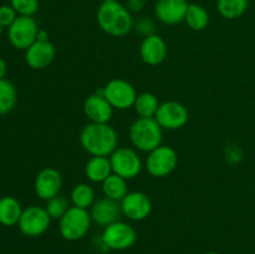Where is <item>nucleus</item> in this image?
Returning a JSON list of instances; mask_svg holds the SVG:
<instances>
[{
    "mask_svg": "<svg viewBox=\"0 0 255 254\" xmlns=\"http://www.w3.org/2000/svg\"><path fill=\"white\" fill-rule=\"evenodd\" d=\"M80 143L91 156L110 157L119 147V134L109 124L90 122L81 129Z\"/></svg>",
    "mask_w": 255,
    "mask_h": 254,
    "instance_id": "nucleus-1",
    "label": "nucleus"
},
{
    "mask_svg": "<svg viewBox=\"0 0 255 254\" xmlns=\"http://www.w3.org/2000/svg\"><path fill=\"white\" fill-rule=\"evenodd\" d=\"M97 24L111 36H125L133 29L132 12L119 1H104L97 9Z\"/></svg>",
    "mask_w": 255,
    "mask_h": 254,
    "instance_id": "nucleus-2",
    "label": "nucleus"
},
{
    "mask_svg": "<svg viewBox=\"0 0 255 254\" xmlns=\"http://www.w3.org/2000/svg\"><path fill=\"white\" fill-rule=\"evenodd\" d=\"M129 139L137 151L149 153L162 144L163 128L154 117H138L129 127Z\"/></svg>",
    "mask_w": 255,
    "mask_h": 254,
    "instance_id": "nucleus-3",
    "label": "nucleus"
},
{
    "mask_svg": "<svg viewBox=\"0 0 255 254\" xmlns=\"http://www.w3.org/2000/svg\"><path fill=\"white\" fill-rule=\"evenodd\" d=\"M91 222V214L87 209L72 206L60 219V233L66 241H79L90 231Z\"/></svg>",
    "mask_w": 255,
    "mask_h": 254,
    "instance_id": "nucleus-4",
    "label": "nucleus"
},
{
    "mask_svg": "<svg viewBox=\"0 0 255 254\" xmlns=\"http://www.w3.org/2000/svg\"><path fill=\"white\" fill-rule=\"evenodd\" d=\"M112 172L125 179H133L142 171V159L136 149L117 147L110 156Z\"/></svg>",
    "mask_w": 255,
    "mask_h": 254,
    "instance_id": "nucleus-5",
    "label": "nucleus"
},
{
    "mask_svg": "<svg viewBox=\"0 0 255 254\" xmlns=\"http://www.w3.org/2000/svg\"><path fill=\"white\" fill-rule=\"evenodd\" d=\"M39 27L32 16H19L7 27V37L15 49L26 50L37 40Z\"/></svg>",
    "mask_w": 255,
    "mask_h": 254,
    "instance_id": "nucleus-6",
    "label": "nucleus"
},
{
    "mask_svg": "<svg viewBox=\"0 0 255 254\" xmlns=\"http://www.w3.org/2000/svg\"><path fill=\"white\" fill-rule=\"evenodd\" d=\"M178 164V154L172 147L163 146L154 148L146 159V169L152 177L163 178L171 174Z\"/></svg>",
    "mask_w": 255,
    "mask_h": 254,
    "instance_id": "nucleus-7",
    "label": "nucleus"
},
{
    "mask_svg": "<svg viewBox=\"0 0 255 254\" xmlns=\"http://www.w3.org/2000/svg\"><path fill=\"white\" fill-rule=\"evenodd\" d=\"M102 243L112 251H125L136 243L137 233L131 224L117 221L105 227L102 232Z\"/></svg>",
    "mask_w": 255,
    "mask_h": 254,
    "instance_id": "nucleus-8",
    "label": "nucleus"
},
{
    "mask_svg": "<svg viewBox=\"0 0 255 254\" xmlns=\"http://www.w3.org/2000/svg\"><path fill=\"white\" fill-rule=\"evenodd\" d=\"M104 89V97L110 102L114 110H128L133 107L137 92L133 85L122 79H114Z\"/></svg>",
    "mask_w": 255,
    "mask_h": 254,
    "instance_id": "nucleus-9",
    "label": "nucleus"
},
{
    "mask_svg": "<svg viewBox=\"0 0 255 254\" xmlns=\"http://www.w3.org/2000/svg\"><path fill=\"white\" fill-rule=\"evenodd\" d=\"M51 223V217L47 211L39 206H30L22 211L19 219L20 232L27 237L42 236L49 229Z\"/></svg>",
    "mask_w": 255,
    "mask_h": 254,
    "instance_id": "nucleus-10",
    "label": "nucleus"
},
{
    "mask_svg": "<svg viewBox=\"0 0 255 254\" xmlns=\"http://www.w3.org/2000/svg\"><path fill=\"white\" fill-rule=\"evenodd\" d=\"M189 114L184 105L177 101H166L159 105L154 120L163 129L176 131L186 126Z\"/></svg>",
    "mask_w": 255,
    "mask_h": 254,
    "instance_id": "nucleus-11",
    "label": "nucleus"
},
{
    "mask_svg": "<svg viewBox=\"0 0 255 254\" xmlns=\"http://www.w3.org/2000/svg\"><path fill=\"white\" fill-rule=\"evenodd\" d=\"M120 203L122 214L129 221H143L152 212L151 199L143 192H128Z\"/></svg>",
    "mask_w": 255,
    "mask_h": 254,
    "instance_id": "nucleus-12",
    "label": "nucleus"
},
{
    "mask_svg": "<svg viewBox=\"0 0 255 254\" xmlns=\"http://www.w3.org/2000/svg\"><path fill=\"white\" fill-rule=\"evenodd\" d=\"M35 193L40 199L49 201L60 193L62 188V176L56 168L46 167L35 178Z\"/></svg>",
    "mask_w": 255,
    "mask_h": 254,
    "instance_id": "nucleus-13",
    "label": "nucleus"
},
{
    "mask_svg": "<svg viewBox=\"0 0 255 254\" xmlns=\"http://www.w3.org/2000/svg\"><path fill=\"white\" fill-rule=\"evenodd\" d=\"M188 6L187 0H157L154 15L162 24L176 25L184 21Z\"/></svg>",
    "mask_w": 255,
    "mask_h": 254,
    "instance_id": "nucleus-14",
    "label": "nucleus"
},
{
    "mask_svg": "<svg viewBox=\"0 0 255 254\" xmlns=\"http://www.w3.org/2000/svg\"><path fill=\"white\" fill-rule=\"evenodd\" d=\"M167 54H168V47L166 41L163 37L157 34L143 37L139 45V56L142 61L149 66L161 65L166 60Z\"/></svg>",
    "mask_w": 255,
    "mask_h": 254,
    "instance_id": "nucleus-15",
    "label": "nucleus"
},
{
    "mask_svg": "<svg viewBox=\"0 0 255 254\" xmlns=\"http://www.w3.org/2000/svg\"><path fill=\"white\" fill-rule=\"evenodd\" d=\"M55 54V46L50 40H36L29 49L25 50V61L32 70H44L54 61Z\"/></svg>",
    "mask_w": 255,
    "mask_h": 254,
    "instance_id": "nucleus-16",
    "label": "nucleus"
},
{
    "mask_svg": "<svg viewBox=\"0 0 255 254\" xmlns=\"http://www.w3.org/2000/svg\"><path fill=\"white\" fill-rule=\"evenodd\" d=\"M90 209H91L90 214H91L92 222L101 227H107L120 221V217L122 216L121 203L107 197L95 201Z\"/></svg>",
    "mask_w": 255,
    "mask_h": 254,
    "instance_id": "nucleus-17",
    "label": "nucleus"
},
{
    "mask_svg": "<svg viewBox=\"0 0 255 254\" xmlns=\"http://www.w3.org/2000/svg\"><path fill=\"white\" fill-rule=\"evenodd\" d=\"M84 112L90 122L109 124L114 115V107L104 97V95H90L84 102Z\"/></svg>",
    "mask_w": 255,
    "mask_h": 254,
    "instance_id": "nucleus-18",
    "label": "nucleus"
},
{
    "mask_svg": "<svg viewBox=\"0 0 255 254\" xmlns=\"http://www.w3.org/2000/svg\"><path fill=\"white\" fill-rule=\"evenodd\" d=\"M112 173L114 172H112L110 157L92 156L85 167V174L87 179L94 183H102Z\"/></svg>",
    "mask_w": 255,
    "mask_h": 254,
    "instance_id": "nucleus-19",
    "label": "nucleus"
},
{
    "mask_svg": "<svg viewBox=\"0 0 255 254\" xmlns=\"http://www.w3.org/2000/svg\"><path fill=\"white\" fill-rule=\"evenodd\" d=\"M22 211L21 204L11 196H4L0 198V224L5 227H12L19 223Z\"/></svg>",
    "mask_w": 255,
    "mask_h": 254,
    "instance_id": "nucleus-20",
    "label": "nucleus"
},
{
    "mask_svg": "<svg viewBox=\"0 0 255 254\" xmlns=\"http://www.w3.org/2000/svg\"><path fill=\"white\" fill-rule=\"evenodd\" d=\"M127 179L122 178V177L117 176V174L112 173L111 176L107 177L104 182H102V192H104L105 197L114 201L121 202L125 198L128 189H127Z\"/></svg>",
    "mask_w": 255,
    "mask_h": 254,
    "instance_id": "nucleus-21",
    "label": "nucleus"
},
{
    "mask_svg": "<svg viewBox=\"0 0 255 254\" xmlns=\"http://www.w3.org/2000/svg\"><path fill=\"white\" fill-rule=\"evenodd\" d=\"M184 21L189 29L194 31H202L209 24V14L204 6L199 4H189Z\"/></svg>",
    "mask_w": 255,
    "mask_h": 254,
    "instance_id": "nucleus-22",
    "label": "nucleus"
},
{
    "mask_svg": "<svg viewBox=\"0 0 255 254\" xmlns=\"http://www.w3.org/2000/svg\"><path fill=\"white\" fill-rule=\"evenodd\" d=\"M158 99L152 92H142V94L137 95L136 101H134L133 109L138 117H154L157 114V110L159 107Z\"/></svg>",
    "mask_w": 255,
    "mask_h": 254,
    "instance_id": "nucleus-23",
    "label": "nucleus"
},
{
    "mask_svg": "<svg viewBox=\"0 0 255 254\" xmlns=\"http://www.w3.org/2000/svg\"><path fill=\"white\" fill-rule=\"evenodd\" d=\"M249 6V0H217V9L227 20H236L244 15Z\"/></svg>",
    "mask_w": 255,
    "mask_h": 254,
    "instance_id": "nucleus-24",
    "label": "nucleus"
},
{
    "mask_svg": "<svg viewBox=\"0 0 255 254\" xmlns=\"http://www.w3.org/2000/svg\"><path fill=\"white\" fill-rule=\"evenodd\" d=\"M72 206L82 209L91 208L95 203V191L89 183H79L71 191Z\"/></svg>",
    "mask_w": 255,
    "mask_h": 254,
    "instance_id": "nucleus-25",
    "label": "nucleus"
},
{
    "mask_svg": "<svg viewBox=\"0 0 255 254\" xmlns=\"http://www.w3.org/2000/svg\"><path fill=\"white\" fill-rule=\"evenodd\" d=\"M16 89L7 80H0V115H5L11 111L16 105Z\"/></svg>",
    "mask_w": 255,
    "mask_h": 254,
    "instance_id": "nucleus-26",
    "label": "nucleus"
},
{
    "mask_svg": "<svg viewBox=\"0 0 255 254\" xmlns=\"http://www.w3.org/2000/svg\"><path fill=\"white\" fill-rule=\"evenodd\" d=\"M69 201L60 194L46 201V207H45L51 219H61L62 216L69 211Z\"/></svg>",
    "mask_w": 255,
    "mask_h": 254,
    "instance_id": "nucleus-27",
    "label": "nucleus"
},
{
    "mask_svg": "<svg viewBox=\"0 0 255 254\" xmlns=\"http://www.w3.org/2000/svg\"><path fill=\"white\" fill-rule=\"evenodd\" d=\"M10 5L21 16H34L39 10V0H10Z\"/></svg>",
    "mask_w": 255,
    "mask_h": 254,
    "instance_id": "nucleus-28",
    "label": "nucleus"
},
{
    "mask_svg": "<svg viewBox=\"0 0 255 254\" xmlns=\"http://www.w3.org/2000/svg\"><path fill=\"white\" fill-rule=\"evenodd\" d=\"M133 29L143 37L156 34V25H154L153 20L148 19V17H139L138 20L133 21Z\"/></svg>",
    "mask_w": 255,
    "mask_h": 254,
    "instance_id": "nucleus-29",
    "label": "nucleus"
},
{
    "mask_svg": "<svg viewBox=\"0 0 255 254\" xmlns=\"http://www.w3.org/2000/svg\"><path fill=\"white\" fill-rule=\"evenodd\" d=\"M19 16L11 5H1L0 6V25L1 27H9Z\"/></svg>",
    "mask_w": 255,
    "mask_h": 254,
    "instance_id": "nucleus-30",
    "label": "nucleus"
},
{
    "mask_svg": "<svg viewBox=\"0 0 255 254\" xmlns=\"http://www.w3.org/2000/svg\"><path fill=\"white\" fill-rule=\"evenodd\" d=\"M148 0H126V7L131 12H139L144 9Z\"/></svg>",
    "mask_w": 255,
    "mask_h": 254,
    "instance_id": "nucleus-31",
    "label": "nucleus"
},
{
    "mask_svg": "<svg viewBox=\"0 0 255 254\" xmlns=\"http://www.w3.org/2000/svg\"><path fill=\"white\" fill-rule=\"evenodd\" d=\"M6 75V62L2 57H0V80L4 79Z\"/></svg>",
    "mask_w": 255,
    "mask_h": 254,
    "instance_id": "nucleus-32",
    "label": "nucleus"
},
{
    "mask_svg": "<svg viewBox=\"0 0 255 254\" xmlns=\"http://www.w3.org/2000/svg\"><path fill=\"white\" fill-rule=\"evenodd\" d=\"M37 40H40V41H47V40H49V34H47V31H45V30H39Z\"/></svg>",
    "mask_w": 255,
    "mask_h": 254,
    "instance_id": "nucleus-33",
    "label": "nucleus"
},
{
    "mask_svg": "<svg viewBox=\"0 0 255 254\" xmlns=\"http://www.w3.org/2000/svg\"><path fill=\"white\" fill-rule=\"evenodd\" d=\"M104 1H119V0H102V2Z\"/></svg>",
    "mask_w": 255,
    "mask_h": 254,
    "instance_id": "nucleus-34",
    "label": "nucleus"
},
{
    "mask_svg": "<svg viewBox=\"0 0 255 254\" xmlns=\"http://www.w3.org/2000/svg\"><path fill=\"white\" fill-rule=\"evenodd\" d=\"M206 254H219V253H216V252H209V253H206Z\"/></svg>",
    "mask_w": 255,
    "mask_h": 254,
    "instance_id": "nucleus-35",
    "label": "nucleus"
},
{
    "mask_svg": "<svg viewBox=\"0 0 255 254\" xmlns=\"http://www.w3.org/2000/svg\"><path fill=\"white\" fill-rule=\"evenodd\" d=\"M1 30H2V27H1V25H0V34H1Z\"/></svg>",
    "mask_w": 255,
    "mask_h": 254,
    "instance_id": "nucleus-36",
    "label": "nucleus"
}]
</instances>
